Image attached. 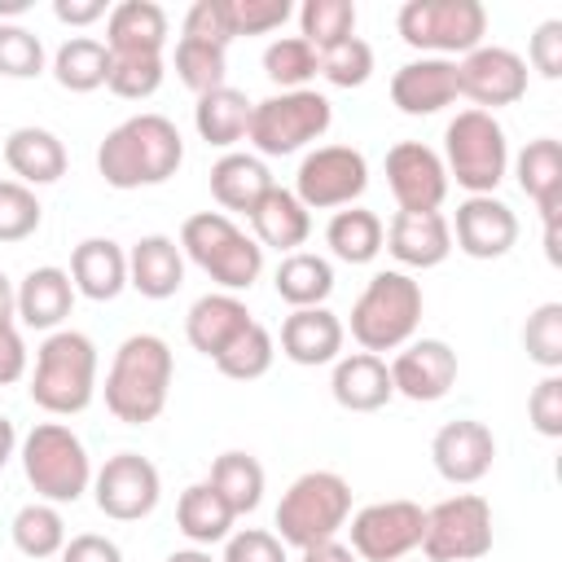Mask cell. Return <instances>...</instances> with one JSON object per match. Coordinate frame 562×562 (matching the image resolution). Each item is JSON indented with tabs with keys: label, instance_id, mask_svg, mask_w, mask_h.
<instances>
[{
	"label": "cell",
	"instance_id": "6da1fadb",
	"mask_svg": "<svg viewBox=\"0 0 562 562\" xmlns=\"http://www.w3.org/2000/svg\"><path fill=\"white\" fill-rule=\"evenodd\" d=\"M184 162V136L167 114H132L105 132L97 145V171L110 189H154L167 184Z\"/></svg>",
	"mask_w": 562,
	"mask_h": 562
},
{
	"label": "cell",
	"instance_id": "7a4b0ae2",
	"mask_svg": "<svg viewBox=\"0 0 562 562\" xmlns=\"http://www.w3.org/2000/svg\"><path fill=\"white\" fill-rule=\"evenodd\" d=\"M171 378H176V356L167 347V338L158 334H127L114 347V360L105 369V408L123 422V426H149L171 395Z\"/></svg>",
	"mask_w": 562,
	"mask_h": 562
},
{
	"label": "cell",
	"instance_id": "3957f363",
	"mask_svg": "<svg viewBox=\"0 0 562 562\" xmlns=\"http://www.w3.org/2000/svg\"><path fill=\"white\" fill-rule=\"evenodd\" d=\"M31 404L48 417H75L97 400V342L79 329H53L35 347Z\"/></svg>",
	"mask_w": 562,
	"mask_h": 562
},
{
	"label": "cell",
	"instance_id": "277c9868",
	"mask_svg": "<svg viewBox=\"0 0 562 562\" xmlns=\"http://www.w3.org/2000/svg\"><path fill=\"white\" fill-rule=\"evenodd\" d=\"M422 285L400 272V268H382L364 281V290L356 294L351 303V338L360 351H400L404 342L417 338V325H422Z\"/></svg>",
	"mask_w": 562,
	"mask_h": 562
},
{
	"label": "cell",
	"instance_id": "5b68a950",
	"mask_svg": "<svg viewBox=\"0 0 562 562\" xmlns=\"http://www.w3.org/2000/svg\"><path fill=\"white\" fill-rule=\"evenodd\" d=\"M18 461L31 492L48 505H75L83 492H92V457L66 422H35L18 439Z\"/></svg>",
	"mask_w": 562,
	"mask_h": 562
},
{
	"label": "cell",
	"instance_id": "8992f818",
	"mask_svg": "<svg viewBox=\"0 0 562 562\" xmlns=\"http://www.w3.org/2000/svg\"><path fill=\"white\" fill-rule=\"evenodd\" d=\"M180 255L193 259L224 294H241L263 272V246L224 211H198L180 224Z\"/></svg>",
	"mask_w": 562,
	"mask_h": 562
},
{
	"label": "cell",
	"instance_id": "52a82bcc",
	"mask_svg": "<svg viewBox=\"0 0 562 562\" xmlns=\"http://www.w3.org/2000/svg\"><path fill=\"white\" fill-rule=\"evenodd\" d=\"M351 518V483L334 470H307L299 474L272 514L277 540L285 549H307L316 540H334Z\"/></svg>",
	"mask_w": 562,
	"mask_h": 562
},
{
	"label": "cell",
	"instance_id": "ba28073f",
	"mask_svg": "<svg viewBox=\"0 0 562 562\" xmlns=\"http://www.w3.org/2000/svg\"><path fill=\"white\" fill-rule=\"evenodd\" d=\"M443 171L448 184L457 180L465 198L496 193V184L509 171V140L496 114L487 110H457L443 127Z\"/></svg>",
	"mask_w": 562,
	"mask_h": 562
},
{
	"label": "cell",
	"instance_id": "9c48e42d",
	"mask_svg": "<svg viewBox=\"0 0 562 562\" xmlns=\"http://www.w3.org/2000/svg\"><path fill=\"white\" fill-rule=\"evenodd\" d=\"M395 31L422 57L461 61L487 35V9L479 0H408L395 13Z\"/></svg>",
	"mask_w": 562,
	"mask_h": 562
},
{
	"label": "cell",
	"instance_id": "30bf717a",
	"mask_svg": "<svg viewBox=\"0 0 562 562\" xmlns=\"http://www.w3.org/2000/svg\"><path fill=\"white\" fill-rule=\"evenodd\" d=\"M329 123H334V105L325 92H316V88L272 92V97L255 101L246 140L255 145L259 158H285V154H299L312 140H321L329 132Z\"/></svg>",
	"mask_w": 562,
	"mask_h": 562
},
{
	"label": "cell",
	"instance_id": "8fae6325",
	"mask_svg": "<svg viewBox=\"0 0 562 562\" xmlns=\"http://www.w3.org/2000/svg\"><path fill=\"white\" fill-rule=\"evenodd\" d=\"M430 562H479L492 553V505L479 492L443 496L426 509V531L417 544Z\"/></svg>",
	"mask_w": 562,
	"mask_h": 562
},
{
	"label": "cell",
	"instance_id": "7c38bea8",
	"mask_svg": "<svg viewBox=\"0 0 562 562\" xmlns=\"http://www.w3.org/2000/svg\"><path fill=\"white\" fill-rule=\"evenodd\" d=\"M364 189H369V162L356 145H316L303 154L294 171V198L307 211L356 206Z\"/></svg>",
	"mask_w": 562,
	"mask_h": 562
},
{
	"label": "cell",
	"instance_id": "4fadbf2b",
	"mask_svg": "<svg viewBox=\"0 0 562 562\" xmlns=\"http://www.w3.org/2000/svg\"><path fill=\"white\" fill-rule=\"evenodd\" d=\"M351 527V553L360 562H400L422 544L426 531V509L417 501H373L347 518Z\"/></svg>",
	"mask_w": 562,
	"mask_h": 562
},
{
	"label": "cell",
	"instance_id": "5bb4252c",
	"mask_svg": "<svg viewBox=\"0 0 562 562\" xmlns=\"http://www.w3.org/2000/svg\"><path fill=\"white\" fill-rule=\"evenodd\" d=\"M92 501L114 522H140L162 501V474L140 452H114L92 474Z\"/></svg>",
	"mask_w": 562,
	"mask_h": 562
},
{
	"label": "cell",
	"instance_id": "9a60e30c",
	"mask_svg": "<svg viewBox=\"0 0 562 562\" xmlns=\"http://www.w3.org/2000/svg\"><path fill=\"white\" fill-rule=\"evenodd\" d=\"M457 88L474 110L496 114L501 105H514L527 97V61L505 44H479L457 61Z\"/></svg>",
	"mask_w": 562,
	"mask_h": 562
},
{
	"label": "cell",
	"instance_id": "2e32d148",
	"mask_svg": "<svg viewBox=\"0 0 562 562\" xmlns=\"http://www.w3.org/2000/svg\"><path fill=\"white\" fill-rule=\"evenodd\" d=\"M386 189L400 211H439L448 198L443 158L422 140H395L386 149Z\"/></svg>",
	"mask_w": 562,
	"mask_h": 562
},
{
	"label": "cell",
	"instance_id": "e0dca14e",
	"mask_svg": "<svg viewBox=\"0 0 562 562\" xmlns=\"http://www.w3.org/2000/svg\"><path fill=\"white\" fill-rule=\"evenodd\" d=\"M448 233H452V246L470 259H505L518 246V215L496 193H479L457 206V215L448 220Z\"/></svg>",
	"mask_w": 562,
	"mask_h": 562
},
{
	"label": "cell",
	"instance_id": "ac0fdd59",
	"mask_svg": "<svg viewBox=\"0 0 562 562\" xmlns=\"http://www.w3.org/2000/svg\"><path fill=\"white\" fill-rule=\"evenodd\" d=\"M391 369V386L395 395L413 400V404H435L457 386V351L443 338H413L395 351Z\"/></svg>",
	"mask_w": 562,
	"mask_h": 562
},
{
	"label": "cell",
	"instance_id": "d6986e66",
	"mask_svg": "<svg viewBox=\"0 0 562 562\" xmlns=\"http://www.w3.org/2000/svg\"><path fill=\"white\" fill-rule=\"evenodd\" d=\"M430 461H435V474L452 487H470L479 483L492 461H496V435L492 426L474 422V417H457V422H443L430 439Z\"/></svg>",
	"mask_w": 562,
	"mask_h": 562
},
{
	"label": "cell",
	"instance_id": "ffe728a7",
	"mask_svg": "<svg viewBox=\"0 0 562 562\" xmlns=\"http://www.w3.org/2000/svg\"><path fill=\"white\" fill-rule=\"evenodd\" d=\"M457 97H461V88H457V61H448V57H417V61H404L391 75V105L400 114H408V119L439 114Z\"/></svg>",
	"mask_w": 562,
	"mask_h": 562
},
{
	"label": "cell",
	"instance_id": "44dd1931",
	"mask_svg": "<svg viewBox=\"0 0 562 562\" xmlns=\"http://www.w3.org/2000/svg\"><path fill=\"white\" fill-rule=\"evenodd\" d=\"M382 246L391 250V259L404 268H439L452 255V233H448V215L443 211H395L386 224Z\"/></svg>",
	"mask_w": 562,
	"mask_h": 562
},
{
	"label": "cell",
	"instance_id": "7402d4cb",
	"mask_svg": "<svg viewBox=\"0 0 562 562\" xmlns=\"http://www.w3.org/2000/svg\"><path fill=\"white\" fill-rule=\"evenodd\" d=\"M342 342H347V325L329 307H290V316L281 321V356L290 364L303 369L334 364L342 356Z\"/></svg>",
	"mask_w": 562,
	"mask_h": 562
},
{
	"label": "cell",
	"instance_id": "603a6c76",
	"mask_svg": "<svg viewBox=\"0 0 562 562\" xmlns=\"http://www.w3.org/2000/svg\"><path fill=\"white\" fill-rule=\"evenodd\" d=\"M329 395L347 413H378V408H386L395 400L386 360L373 356V351L338 356L334 360V373H329Z\"/></svg>",
	"mask_w": 562,
	"mask_h": 562
},
{
	"label": "cell",
	"instance_id": "cb8c5ba5",
	"mask_svg": "<svg viewBox=\"0 0 562 562\" xmlns=\"http://www.w3.org/2000/svg\"><path fill=\"white\" fill-rule=\"evenodd\" d=\"M110 57H162L167 48V9L154 0H119L105 13Z\"/></svg>",
	"mask_w": 562,
	"mask_h": 562
},
{
	"label": "cell",
	"instance_id": "d4e9b609",
	"mask_svg": "<svg viewBox=\"0 0 562 562\" xmlns=\"http://www.w3.org/2000/svg\"><path fill=\"white\" fill-rule=\"evenodd\" d=\"M127 285L140 294V299H171L180 285H184V255H180V241L167 237V233H145L132 241L127 250Z\"/></svg>",
	"mask_w": 562,
	"mask_h": 562
},
{
	"label": "cell",
	"instance_id": "484cf974",
	"mask_svg": "<svg viewBox=\"0 0 562 562\" xmlns=\"http://www.w3.org/2000/svg\"><path fill=\"white\" fill-rule=\"evenodd\" d=\"M4 167L13 171L18 184L40 189V184H57L66 176L70 158H66V145L57 132L26 123V127H13L4 136Z\"/></svg>",
	"mask_w": 562,
	"mask_h": 562
},
{
	"label": "cell",
	"instance_id": "4316f807",
	"mask_svg": "<svg viewBox=\"0 0 562 562\" xmlns=\"http://www.w3.org/2000/svg\"><path fill=\"white\" fill-rule=\"evenodd\" d=\"M70 307H75V285L70 272L57 263H40L18 281V325L53 334L66 325Z\"/></svg>",
	"mask_w": 562,
	"mask_h": 562
},
{
	"label": "cell",
	"instance_id": "83f0119b",
	"mask_svg": "<svg viewBox=\"0 0 562 562\" xmlns=\"http://www.w3.org/2000/svg\"><path fill=\"white\" fill-rule=\"evenodd\" d=\"M250 220V237L263 246V250H281V255H294L307 237H312V211L294 198V189L285 184H272L255 211L246 215Z\"/></svg>",
	"mask_w": 562,
	"mask_h": 562
},
{
	"label": "cell",
	"instance_id": "f1b7e54d",
	"mask_svg": "<svg viewBox=\"0 0 562 562\" xmlns=\"http://www.w3.org/2000/svg\"><path fill=\"white\" fill-rule=\"evenodd\" d=\"M70 285L92 303H110L127 290V250L114 237H83L70 250Z\"/></svg>",
	"mask_w": 562,
	"mask_h": 562
},
{
	"label": "cell",
	"instance_id": "f546056e",
	"mask_svg": "<svg viewBox=\"0 0 562 562\" xmlns=\"http://www.w3.org/2000/svg\"><path fill=\"white\" fill-rule=\"evenodd\" d=\"M250 307L237 299V294H224V290H211L202 299H193V307L184 312V338L193 351H202L206 360H215L246 325H250Z\"/></svg>",
	"mask_w": 562,
	"mask_h": 562
},
{
	"label": "cell",
	"instance_id": "4dcf8cb0",
	"mask_svg": "<svg viewBox=\"0 0 562 562\" xmlns=\"http://www.w3.org/2000/svg\"><path fill=\"white\" fill-rule=\"evenodd\" d=\"M272 184H277V180L268 176V167H263L259 154H237V149H228V154H220L215 167H211V198L220 202L224 215H228V211L250 215L255 202H259Z\"/></svg>",
	"mask_w": 562,
	"mask_h": 562
},
{
	"label": "cell",
	"instance_id": "1f68e13d",
	"mask_svg": "<svg viewBox=\"0 0 562 562\" xmlns=\"http://www.w3.org/2000/svg\"><path fill=\"white\" fill-rule=\"evenodd\" d=\"M514 180L540 215H562V145L553 136H536L518 149Z\"/></svg>",
	"mask_w": 562,
	"mask_h": 562
},
{
	"label": "cell",
	"instance_id": "d6a6232c",
	"mask_svg": "<svg viewBox=\"0 0 562 562\" xmlns=\"http://www.w3.org/2000/svg\"><path fill=\"white\" fill-rule=\"evenodd\" d=\"M233 522H237V514L224 505V496L206 479L202 483H189L180 492V501H176V527L198 549H211V544L228 540L233 536Z\"/></svg>",
	"mask_w": 562,
	"mask_h": 562
},
{
	"label": "cell",
	"instance_id": "836d02e7",
	"mask_svg": "<svg viewBox=\"0 0 562 562\" xmlns=\"http://www.w3.org/2000/svg\"><path fill=\"white\" fill-rule=\"evenodd\" d=\"M250 110H255V101H250L246 92H237V88L224 83V88L198 97V105H193V127H198V136H202L206 145L233 149V145L246 140V132H250Z\"/></svg>",
	"mask_w": 562,
	"mask_h": 562
},
{
	"label": "cell",
	"instance_id": "e575fe53",
	"mask_svg": "<svg viewBox=\"0 0 562 562\" xmlns=\"http://www.w3.org/2000/svg\"><path fill=\"white\" fill-rule=\"evenodd\" d=\"M272 285H277V299L290 307H325V299L334 294V268L325 255L294 250V255H281Z\"/></svg>",
	"mask_w": 562,
	"mask_h": 562
},
{
	"label": "cell",
	"instance_id": "d590c367",
	"mask_svg": "<svg viewBox=\"0 0 562 562\" xmlns=\"http://www.w3.org/2000/svg\"><path fill=\"white\" fill-rule=\"evenodd\" d=\"M382 237H386V224L369 206H342L325 224V246L342 263H373L382 250Z\"/></svg>",
	"mask_w": 562,
	"mask_h": 562
},
{
	"label": "cell",
	"instance_id": "8d00e7d4",
	"mask_svg": "<svg viewBox=\"0 0 562 562\" xmlns=\"http://www.w3.org/2000/svg\"><path fill=\"white\" fill-rule=\"evenodd\" d=\"M206 483L224 496V505H228L237 518H241V514H255L259 501H263V465H259L250 452H241V448L220 452V457L211 461Z\"/></svg>",
	"mask_w": 562,
	"mask_h": 562
},
{
	"label": "cell",
	"instance_id": "74e56055",
	"mask_svg": "<svg viewBox=\"0 0 562 562\" xmlns=\"http://www.w3.org/2000/svg\"><path fill=\"white\" fill-rule=\"evenodd\" d=\"M105 75H110V48H105V40L70 35L53 53V79L66 92H97V88H105Z\"/></svg>",
	"mask_w": 562,
	"mask_h": 562
},
{
	"label": "cell",
	"instance_id": "f35d334b",
	"mask_svg": "<svg viewBox=\"0 0 562 562\" xmlns=\"http://www.w3.org/2000/svg\"><path fill=\"white\" fill-rule=\"evenodd\" d=\"M9 536H13V549H18L22 558H35V562L57 558V553L66 549V540H70L61 509L48 505V501L22 505V509L13 514V522H9Z\"/></svg>",
	"mask_w": 562,
	"mask_h": 562
},
{
	"label": "cell",
	"instance_id": "ab89813d",
	"mask_svg": "<svg viewBox=\"0 0 562 562\" xmlns=\"http://www.w3.org/2000/svg\"><path fill=\"white\" fill-rule=\"evenodd\" d=\"M171 61H176V79H180L193 97H206V92L224 88V75H228V48L206 44V40H193V35H180Z\"/></svg>",
	"mask_w": 562,
	"mask_h": 562
},
{
	"label": "cell",
	"instance_id": "60d3db41",
	"mask_svg": "<svg viewBox=\"0 0 562 562\" xmlns=\"http://www.w3.org/2000/svg\"><path fill=\"white\" fill-rule=\"evenodd\" d=\"M272 360H277V338H272L259 321H250L211 364H215L224 378H233V382H255V378H263V373L272 369Z\"/></svg>",
	"mask_w": 562,
	"mask_h": 562
},
{
	"label": "cell",
	"instance_id": "b9f144b4",
	"mask_svg": "<svg viewBox=\"0 0 562 562\" xmlns=\"http://www.w3.org/2000/svg\"><path fill=\"white\" fill-rule=\"evenodd\" d=\"M263 75L281 88V92H299L321 75V57L303 35H281L263 48Z\"/></svg>",
	"mask_w": 562,
	"mask_h": 562
},
{
	"label": "cell",
	"instance_id": "7bdbcfd3",
	"mask_svg": "<svg viewBox=\"0 0 562 562\" xmlns=\"http://www.w3.org/2000/svg\"><path fill=\"white\" fill-rule=\"evenodd\" d=\"M299 35L325 53L356 35V4L351 0H303L299 9Z\"/></svg>",
	"mask_w": 562,
	"mask_h": 562
},
{
	"label": "cell",
	"instance_id": "ee69618b",
	"mask_svg": "<svg viewBox=\"0 0 562 562\" xmlns=\"http://www.w3.org/2000/svg\"><path fill=\"white\" fill-rule=\"evenodd\" d=\"M522 351L544 373H558L562 369V303L558 299L540 303L527 316V325H522Z\"/></svg>",
	"mask_w": 562,
	"mask_h": 562
},
{
	"label": "cell",
	"instance_id": "f6af8a7d",
	"mask_svg": "<svg viewBox=\"0 0 562 562\" xmlns=\"http://www.w3.org/2000/svg\"><path fill=\"white\" fill-rule=\"evenodd\" d=\"M40 224H44V206H40L35 189H26L18 180H0V246L35 237Z\"/></svg>",
	"mask_w": 562,
	"mask_h": 562
},
{
	"label": "cell",
	"instance_id": "bcb514c9",
	"mask_svg": "<svg viewBox=\"0 0 562 562\" xmlns=\"http://www.w3.org/2000/svg\"><path fill=\"white\" fill-rule=\"evenodd\" d=\"M162 75H167V61L162 57H110V75H105V88L123 101H145L162 88Z\"/></svg>",
	"mask_w": 562,
	"mask_h": 562
},
{
	"label": "cell",
	"instance_id": "7dc6e473",
	"mask_svg": "<svg viewBox=\"0 0 562 562\" xmlns=\"http://www.w3.org/2000/svg\"><path fill=\"white\" fill-rule=\"evenodd\" d=\"M44 44L22 22H0V75L4 79H35L44 75Z\"/></svg>",
	"mask_w": 562,
	"mask_h": 562
},
{
	"label": "cell",
	"instance_id": "c3c4849f",
	"mask_svg": "<svg viewBox=\"0 0 562 562\" xmlns=\"http://www.w3.org/2000/svg\"><path fill=\"white\" fill-rule=\"evenodd\" d=\"M316 57H321L325 83H334V88H364L369 75H373V48L360 35H351V40H342V44L316 53Z\"/></svg>",
	"mask_w": 562,
	"mask_h": 562
},
{
	"label": "cell",
	"instance_id": "681fc988",
	"mask_svg": "<svg viewBox=\"0 0 562 562\" xmlns=\"http://www.w3.org/2000/svg\"><path fill=\"white\" fill-rule=\"evenodd\" d=\"M294 4L290 0H228V26H233V40L237 35H268V31H281L290 22Z\"/></svg>",
	"mask_w": 562,
	"mask_h": 562
},
{
	"label": "cell",
	"instance_id": "f907efd6",
	"mask_svg": "<svg viewBox=\"0 0 562 562\" xmlns=\"http://www.w3.org/2000/svg\"><path fill=\"white\" fill-rule=\"evenodd\" d=\"M527 422L544 439H562V373H544L527 395Z\"/></svg>",
	"mask_w": 562,
	"mask_h": 562
},
{
	"label": "cell",
	"instance_id": "816d5d0a",
	"mask_svg": "<svg viewBox=\"0 0 562 562\" xmlns=\"http://www.w3.org/2000/svg\"><path fill=\"white\" fill-rule=\"evenodd\" d=\"M220 562H290V558H285V544L277 540V531L241 527V531H233L224 540Z\"/></svg>",
	"mask_w": 562,
	"mask_h": 562
},
{
	"label": "cell",
	"instance_id": "f5cc1de1",
	"mask_svg": "<svg viewBox=\"0 0 562 562\" xmlns=\"http://www.w3.org/2000/svg\"><path fill=\"white\" fill-rule=\"evenodd\" d=\"M180 35H193V40H206V44L228 48V44H233L228 0H193L189 13H184V31H180Z\"/></svg>",
	"mask_w": 562,
	"mask_h": 562
},
{
	"label": "cell",
	"instance_id": "db71d44e",
	"mask_svg": "<svg viewBox=\"0 0 562 562\" xmlns=\"http://www.w3.org/2000/svg\"><path fill=\"white\" fill-rule=\"evenodd\" d=\"M522 61H531V70H540L544 79H558L562 75V18H549V22L536 26Z\"/></svg>",
	"mask_w": 562,
	"mask_h": 562
},
{
	"label": "cell",
	"instance_id": "11a10c76",
	"mask_svg": "<svg viewBox=\"0 0 562 562\" xmlns=\"http://www.w3.org/2000/svg\"><path fill=\"white\" fill-rule=\"evenodd\" d=\"M57 558L61 562H123V549L101 531H79L66 540V549Z\"/></svg>",
	"mask_w": 562,
	"mask_h": 562
},
{
	"label": "cell",
	"instance_id": "9f6ffc18",
	"mask_svg": "<svg viewBox=\"0 0 562 562\" xmlns=\"http://www.w3.org/2000/svg\"><path fill=\"white\" fill-rule=\"evenodd\" d=\"M26 364H31V356H26V342H22L18 321L0 325V386L22 382L26 378Z\"/></svg>",
	"mask_w": 562,
	"mask_h": 562
},
{
	"label": "cell",
	"instance_id": "6f0895ef",
	"mask_svg": "<svg viewBox=\"0 0 562 562\" xmlns=\"http://www.w3.org/2000/svg\"><path fill=\"white\" fill-rule=\"evenodd\" d=\"M105 13H110L105 0H53V18L66 22V26H92Z\"/></svg>",
	"mask_w": 562,
	"mask_h": 562
},
{
	"label": "cell",
	"instance_id": "680465c9",
	"mask_svg": "<svg viewBox=\"0 0 562 562\" xmlns=\"http://www.w3.org/2000/svg\"><path fill=\"white\" fill-rule=\"evenodd\" d=\"M303 558L299 562H360L356 553H351V544H342L338 536L334 540H316V544H307V549H299Z\"/></svg>",
	"mask_w": 562,
	"mask_h": 562
},
{
	"label": "cell",
	"instance_id": "91938a15",
	"mask_svg": "<svg viewBox=\"0 0 562 562\" xmlns=\"http://www.w3.org/2000/svg\"><path fill=\"white\" fill-rule=\"evenodd\" d=\"M9 321H18V285L0 272V325H9Z\"/></svg>",
	"mask_w": 562,
	"mask_h": 562
},
{
	"label": "cell",
	"instance_id": "94428289",
	"mask_svg": "<svg viewBox=\"0 0 562 562\" xmlns=\"http://www.w3.org/2000/svg\"><path fill=\"white\" fill-rule=\"evenodd\" d=\"M13 457H18V430H13V422L0 413V470H4Z\"/></svg>",
	"mask_w": 562,
	"mask_h": 562
},
{
	"label": "cell",
	"instance_id": "6125c7cd",
	"mask_svg": "<svg viewBox=\"0 0 562 562\" xmlns=\"http://www.w3.org/2000/svg\"><path fill=\"white\" fill-rule=\"evenodd\" d=\"M162 562H220V558H211V549H198V544H189V549H176V553H167Z\"/></svg>",
	"mask_w": 562,
	"mask_h": 562
},
{
	"label": "cell",
	"instance_id": "be15d7a7",
	"mask_svg": "<svg viewBox=\"0 0 562 562\" xmlns=\"http://www.w3.org/2000/svg\"><path fill=\"white\" fill-rule=\"evenodd\" d=\"M26 9H31V0H0V18H18Z\"/></svg>",
	"mask_w": 562,
	"mask_h": 562
}]
</instances>
